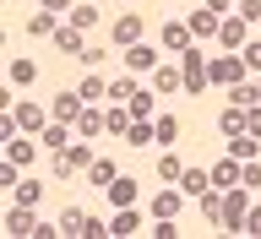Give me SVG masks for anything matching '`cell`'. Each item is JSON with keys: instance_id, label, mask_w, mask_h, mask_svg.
<instances>
[{"instance_id": "cell-20", "label": "cell", "mask_w": 261, "mask_h": 239, "mask_svg": "<svg viewBox=\"0 0 261 239\" xmlns=\"http://www.w3.org/2000/svg\"><path fill=\"white\" fill-rule=\"evenodd\" d=\"M152 103H158V87H136V93H130V103H125V109L136 114V120H147V114H152Z\"/></svg>"}, {"instance_id": "cell-33", "label": "cell", "mask_w": 261, "mask_h": 239, "mask_svg": "<svg viewBox=\"0 0 261 239\" xmlns=\"http://www.w3.org/2000/svg\"><path fill=\"white\" fill-rule=\"evenodd\" d=\"M152 136H158V130L147 125V120H130V130H125V142H130V147H147Z\"/></svg>"}, {"instance_id": "cell-6", "label": "cell", "mask_w": 261, "mask_h": 239, "mask_svg": "<svg viewBox=\"0 0 261 239\" xmlns=\"http://www.w3.org/2000/svg\"><path fill=\"white\" fill-rule=\"evenodd\" d=\"M82 109H87V98H82V93H60L55 103H49V114H55V120H65V125H76Z\"/></svg>"}, {"instance_id": "cell-15", "label": "cell", "mask_w": 261, "mask_h": 239, "mask_svg": "<svg viewBox=\"0 0 261 239\" xmlns=\"http://www.w3.org/2000/svg\"><path fill=\"white\" fill-rule=\"evenodd\" d=\"M109 207H136V179H130V174H120L109 185Z\"/></svg>"}, {"instance_id": "cell-30", "label": "cell", "mask_w": 261, "mask_h": 239, "mask_svg": "<svg viewBox=\"0 0 261 239\" xmlns=\"http://www.w3.org/2000/svg\"><path fill=\"white\" fill-rule=\"evenodd\" d=\"M103 120H109V136H125V130H130V120H136V114H130L125 103H114V109L103 114Z\"/></svg>"}, {"instance_id": "cell-3", "label": "cell", "mask_w": 261, "mask_h": 239, "mask_svg": "<svg viewBox=\"0 0 261 239\" xmlns=\"http://www.w3.org/2000/svg\"><path fill=\"white\" fill-rule=\"evenodd\" d=\"M240 76H245V55H218V60L207 65V82H212V87H234Z\"/></svg>"}, {"instance_id": "cell-27", "label": "cell", "mask_w": 261, "mask_h": 239, "mask_svg": "<svg viewBox=\"0 0 261 239\" xmlns=\"http://www.w3.org/2000/svg\"><path fill=\"white\" fill-rule=\"evenodd\" d=\"M196 201H201V218H207V223H223V196H218V185H212V191H201Z\"/></svg>"}, {"instance_id": "cell-25", "label": "cell", "mask_w": 261, "mask_h": 239, "mask_svg": "<svg viewBox=\"0 0 261 239\" xmlns=\"http://www.w3.org/2000/svg\"><path fill=\"white\" fill-rule=\"evenodd\" d=\"M6 158H11V163H22V169H28V163L38 158V142H22V136H11V142H6Z\"/></svg>"}, {"instance_id": "cell-4", "label": "cell", "mask_w": 261, "mask_h": 239, "mask_svg": "<svg viewBox=\"0 0 261 239\" xmlns=\"http://www.w3.org/2000/svg\"><path fill=\"white\" fill-rule=\"evenodd\" d=\"M191 44H196L191 22H174V16H169V22H163V49H169V55H185Z\"/></svg>"}, {"instance_id": "cell-35", "label": "cell", "mask_w": 261, "mask_h": 239, "mask_svg": "<svg viewBox=\"0 0 261 239\" xmlns=\"http://www.w3.org/2000/svg\"><path fill=\"white\" fill-rule=\"evenodd\" d=\"M33 76H38V65H33V60H11V82H16V87H28Z\"/></svg>"}, {"instance_id": "cell-42", "label": "cell", "mask_w": 261, "mask_h": 239, "mask_svg": "<svg viewBox=\"0 0 261 239\" xmlns=\"http://www.w3.org/2000/svg\"><path fill=\"white\" fill-rule=\"evenodd\" d=\"M245 185H261V163H256V158L245 163Z\"/></svg>"}, {"instance_id": "cell-43", "label": "cell", "mask_w": 261, "mask_h": 239, "mask_svg": "<svg viewBox=\"0 0 261 239\" xmlns=\"http://www.w3.org/2000/svg\"><path fill=\"white\" fill-rule=\"evenodd\" d=\"M228 6H234V0H207V11H218V16H228Z\"/></svg>"}, {"instance_id": "cell-39", "label": "cell", "mask_w": 261, "mask_h": 239, "mask_svg": "<svg viewBox=\"0 0 261 239\" xmlns=\"http://www.w3.org/2000/svg\"><path fill=\"white\" fill-rule=\"evenodd\" d=\"M240 16L245 22H261V0H240Z\"/></svg>"}, {"instance_id": "cell-8", "label": "cell", "mask_w": 261, "mask_h": 239, "mask_svg": "<svg viewBox=\"0 0 261 239\" xmlns=\"http://www.w3.org/2000/svg\"><path fill=\"white\" fill-rule=\"evenodd\" d=\"M218 44H228V49H245V44H250V38H245V16H240V11L218 22Z\"/></svg>"}, {"instance_id": "cell-10", "label": "cell", "mask_w": 261, "mask_h": 239, "mask_svg": "<svg viewBox=\"0 0 261 239\" xmlns=\"http://www.w3.org/2000/svg\"><path fill=\"white\" fill-rule=\"evenodd\" d=\"M120 60H125L130 71H158V49H152V44H130Z\"/></svg>"}, {"instance_id": "cell-34", "label": "cell", "mask_w": 261, "mask_h": 239, "mask_svg": "<svg viewBox=\"0 0 261 239\" xmlns=\"http://www.w3.org/2000/svg\"><path fill=\"white\" fill-rule=\"evenodd\" d=\"M152 130H158V142H169V147L179 142V120H174V114H158V125H152Z\"/></svg>"}, {"instance_id": "cell-41", "label": "cell", "mask_w": 261, "mask_h": 239, "mask_svg": "<svg viewBox=\"0 0 261 239\" xmlns=\"http://www.w3.org/2000/svg\"><path fill=\"white\" fill-rule=\"evenodd\" d=\"M245 234H256V239H261V207H250V218H245Z\"/></svg>"}, {"instance_id": "cell-13", "label": "cell", "mask_w": 261, "mask_h": 239, "mask_svg": "<svg viewBox=\"0 0 261 239\" xmlns=\"http://www.w3.org/2000/svg\"><path fill=\"white\" fill-rule=\"evenodd\" d=\"M136 228H142V212H136V207H114V223H109V234L130 239V234H136Z\"/></svg>"}, {"instance_id": "cell-36", "label": "cell", "mask_w": 261, "mask_h": 239, "mask_svg": "<svg viewBox=\"0 0 261 239\" xmlns=\"http://www.w3.org/2000/svg\"><path fill=\"white\" fill-rule=\"evenodd\" d=\"M130 93H136V82H130V76L109 82V98H114V103H130Z\"/></svg>"}, {"instance_id": "cell-32", "label": "cell", "mask_w": 261, "mask_h": 239, "mask_svg": "<svg viewBox=\"0 0 261 239\" xmlns=\"http://www.w3.org/2000/svg\"><path fill=\"white\" fill-rule=\"evenodd\" d=\"M179 174H185V163H179L174 152H163V158H158V179H169V185H179Z\"/></svg>"}, {"instance_id": "cell-1", "label": "cell", "mask_w": 261, "mask_h": 239, "mask_svg": "<svg viewBox=\"0 0 261 239\" xmlns=\"http://www.w3.org/2000/svg\"><path fill=\"white\" fill-rule=\"evenodd\" d=\"M93 163V152H87V136H76V142L65 147V152H55V179H71V174H82Z\"/></svg>"}, {"instance_id": "cell-40", "label": "cell", "mask_w": 261, "mask_h": 239, "mask_svg": "<svg viewBox=\"0 0 261 239\" xmlns=\"http://www.w3.org/2000/svg\"><path fill=\"white\" fill-rule=\"evenodd\" d=\"M245 130H250V136H261V109H245Z\"/></svg>"}, {"instance_id": "cell-2", "label": "cell", "mask_w": 261, "mask_h": 239, "mask_svg": "<svg viewBox=\"0 0 261 239\" xmlns=\"http://www.w3.org/2000/svg\"><path fill=\"white\" fill-rule=\"evenodd\" d=\"M245 218H250V201H245L240 185L223 191V234H245Z\"/></svg>"}, {"instance_id": "cell-23", "label": "cell", "mask_w": 261, "mask_h": 239, "mask_svg": "<svg viewBox=\"0 0 261 239\" xmlns=\"http://www.w3.org/2000/svg\"><path fill=\"white\" fill-rule=\"evenodd\" d=\"M28 33H33V38H49V33H60V22H55V11H44V6H38V11L28 16Z\"/></svg>"}, {"instance_id": "cell-24", "label": "cell", "mask_w": 261, "mask_h": 239, "mask_svg": "<svg viewBox=\"0 0 261 239\" xmlns=\"http://www.w3.org/2000/svg\"><path fill=\"white\" fill-rule=\"evenodd\" d=\"M87 179H93V185H103V191H109L114 179H120V169H114L109 158H93V163H87Z\"/></svg>"}, {"instance_id": "cell-7", "label": "cell", "mask_w": 261, "mask_h": 239, "mask_svg": "<svg viewBox=\"0 0 261 239\" xmlns=\"http://www.w3.org/2000/svg\"><path fill=\"white\" fill-rule=\"evenodd\" d=\"M152 87H158V98L185 93V71H179V65H158V71H152Z\"/></svg>"}, {"instance_id": "cell-19", "label": "cell", "mask_w": 261, "mask_h": 239, "mask_svg": "<svg viewBox=\"0 0 261 239\" xmlns=\"http://www.w3.org/2000/svg\"><path fill=\"white\" fill-rule=\"evenodd\" d=\"M174 60H179V71H185V76H207V65H212V60H207V55H201L196 44L185 49V55H174Z\"/></svg>"}, {"instance_id": "cell-16", "label": "cell", "mask_w": 261, "mask_h": 239, "mask_svg": "<svg viewBox=\"0 0 261 239\" xmlns=\"http://www.w3.org/2000/svg\"><path fill=\"white\" fill-rule=\"evenodd\" d=\"M179 191H185V196L212 191V169H185V174H179Z\"/></svg>"}, {"instance_id": "cell-38", "label": "cell", "mask_w": 261, "mask_h": 239, "mask_svg": "<svg viewBox=\"0 0 261 239\" xmlns=\"http://www.w3.org/2000/svg\"><path fill=\"white\" fill-rule=\"evenodd\" d=\"M93 22H98V11H93V6H76V11H71V28H82V33H87Z\"/></svg>"}, {"instance_id": "cell-9", "label": "cell", "mask_w": 261, "mask_h": 239, "mask_svg": "<svg viewBox=\"0 0 261 239\" xmlns=\"http://www.w3.org/2000/svg\"><path fill=\"white\" fill-rule=\"evenodd\" d=\"M130 44H142V16L136 11L114 22V49H130Z\"/></svg>"}, {"instance_id": "cell-14", "label": "cell", "mask_w": 261, "mask_h": 239, "mask_svg": "<svg viewBox=\"0 0 261 239\" xmlns=\"http://www.w3.org/2000/svg\"><path fill=\"white\" fill-rule=\"evenodd\" d=\"M11 114L22 130H44V103H11Z\"/></svg>"}, {"instance_id": "cell-21", "label": "cell", "mask_w": 261, "mask_h": 239, "mask_svg": "<svg viewBox=\"0 0 261 239\" xmlns=\"http://www.w3.org/2000/svg\"><path fill=\"white\" fill-rule=\"evenodd\" d=\"M98 130H109V120H103V114H98L93 103H87V109H82V120H76V136H87V142H93Z\"/></svg>"}, {"instance_id": "cell-18", "label": "cell", "mask_w": 261, "mask_h": 239, "mask_svg": "<svg viewBox=\"0 0 261 239\" xmlns=\"http://www.w3.org/2000/svg\"><path fill=\"white\" fill-rule=\"evenodd\" d=\"M179 196H185L179 185H174V191H158V201H152V218H179V207H185Z\"/></svg>"}, {"instance_id": "cell-22", "label": "cell", "mask_w": 261, "mask_h": 239, "mask_svg": "<svg viewBox=\"0 0 261 239\" xmlns=\"http://www.w3.org/2000/svg\"><path fill=\"white\" fill-rule=\"evenodd\" d=\"M228 152H234V158L240 163H250L261 152V136H250V130H240V136H234V142H228Z\"/></svg>"}, {"instance_id": "cell-29", "label": "cell", "mask_w": 261, "mask_h": 239, "mask_svg": "<svg viewBox=\"0 0 261 239\" xmlns=\"http://www.w3.org/2000/svg\"><path fill=\"white\" fill-rule=\"evenodd\" d=\"M82 98H87V103H98V98H109V82L103 76H93V71H87V76H82V87H76Z\"/></svg>"}, {"instance_id": "cell-37", "label": "cell", "mask_w": 261, "mask_h": 239, "mask_svg": "<svg viewBox=\"0 0 261 239\" xmlns=\"http://www.w3.org/2000/svg\"><path fill=\"white\" fill-rule=\"evenodd\" d=\"M240 55H245V71H256V76H261V38H250Z\"/></svg>"}, {"instance_id": "cell-5", "label": "cell", "mask_w": 261, "mask_h": 239, "mask_svg": "<svg viewBox=\"0 0 261 239\" xmlns=\"http://www.w3.org/2000/svg\"><path fill=\"white\" fill-rule=\"evenodd\" d=\"M6 234H11V239H33V234H38V223H33V207H22V201H16V207L6 212Z\"/></svg>"}, {"instance_id": "cell-26", "label": "cell", "mask_w": 261, "mask_h": 239, "mask_svg": "<svg viewBox=\"0 0 261 239\" xmlns=\"http://www.w3.org/2000/svg\"><path fill=\"white\" fill-rule=\"evenodd\" d=\"M65 147H71V130H65V120L44 125V152H65Z\"/></svg>"}, {"instance_id": "cell-11", "label": "cell", "mask_w": 261, "mask_h": 239, "mask_svg": "<svg viewBox=\"0 0 261 239\" xmlns=\"http://www.w3.org/2000/svg\"><path fill=\"white\" fill-rule=\"evenodd\" d=\"M87 223H93V212H82V207L60 212V234H71V239H87Z\"/></svg>"}, {"instance_id": "cell-17", "label": "cell", "mask_w": 261, "mask_h": 239, "mask_svg": "<svg viewBox=\"0 0 261 239\" xmlns=\"http://www.w3.org/2000/svg\"><path fill=\"white\" fill-rule=\"evenodd\" d=\"M185 22H191V33H196V38H212V33H218V22H223V16H218V11H207V6H201V11H191V16H185Z\"/></svg>"}, {"instance_id": "cell-12", "label": "cell", "mask_w": 261, "mask_h": 239, "mask_svg": "<svg viewBox=\"0 0 261 239\" xmlns=\"http://www.w3.org/2000/svg\"><path fill=\"white\" fill-rule=\"evenodd\" d=\"M228 103H240V109H261V82H234V87H228Z\"/></svg>"}, {"instance_id": "cell-31", "label": "cell", "mask_w": 261, "mask_h": 239, "mask_svg": "<svg viewBox=\"0 0 261 239\" xmlns=\"http://www.w3.org/2000/svg\"><path fill=\"white\" fill-rule=\"evenodd\" d=\"M16 201H22V207H38V201H44V185H38V179H16Z\"/></svg>"}, {"instance_id": "cell-44", "label": "cell", "mask_w": 261, "mask_h": 239, "mask_svg": "<svg viewBox=\"0 0 261 239\" xmlns=\"http://www.w3.org/2000/svg\"><path fill=\"white\" fill-rule=\"evenodd\" d=\"M44 11H71V0H44Z\"/></svg>"}, {"instance_id": "cell-28", "label": "cell", "mask_w": 261, "mask_h": 239, "mask_svg": "<svg viewBox=\"0 0 261 239\" xmlns=\"http://www.w3.org/2000/svg\"><path fill=\"white\" fill-rule=\"evenodd\" d=\"M55 44H60L65 55H82V49H87V33H82V28H60V33H55Z\"/></svg>"}]
</instances>
